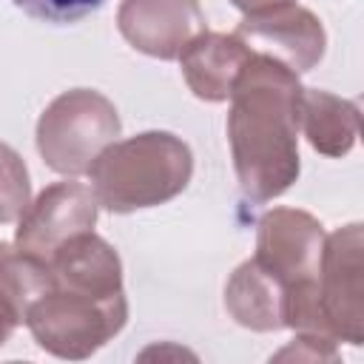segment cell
Returning a JSON list of instances; mask_svg holds the SVG:
<instances>
[{
    "mask_svg": "<svg viewBox=\"0 0 364 364\" xmlns=\"http://www.w3.org/2000/svg\"><path fill=\"white\" fill-rule=\"evenodd\" d=\"M301 91L296 71L253 51L233 82L228 142L239 188L256 205L287 193L299 179Z\"/></svg>",
    "mask_w": 364,
    "mask_h": 364,
    "instance_id": "obj_1",
    "label": "cell"
},
{
    "mask_svg": "<svg viewBox=\"0 0 364 364\" xmlns=\"http://www.w3.org/2000/svg\"><path fill=\"white\" fill-rule=\"evenodd\" d=\"M242 14H259V11H267V9H276V6H287V3H296V0H230Z\"/></svg>",
    "mask_w": 364,
    "mask_h": 364,
    "instance_id": "obj_17",
    "label": "cell"
},
{
    "mask_svg": "<svg viewBox=\"0 0 364 364\" xmlns=\"http://www.w3.org/2000/svg\"><path fill=\"white\" fill-rule=\"evenodd\" d=\"M299 131L307 136L313 151H318L321 156H330V159H341L358 142L361 111L347 97L330 94L324 88H304Z\"/></svg>",
    "mask_w": 364,
    "mask_h": 364,
    "instance_id": "obj_12",
    "label": "cell"
},
{
    "mask_svg": "<svg viewBox=\"0 0 364 364\" xmlns=\"http://www.w3.org/2000/svg\"><path fill=\"white\" fill-rule=\"evenodd\" d=\"M125 290H91L51 279L26 316V327L37 347L65 361L91 358L125 327Z\"/></svg>",
    "mask_w": 364,
    "mask_h": 364,
    "instance_id": "obj_3",
    "label": "cell"
},
{
    "mask_svg": "<svg viewBox=\"0 0 364 364\" xmlns=\"http://www.w3.org/2000/svg\"><path fill=\"white\" fill-rule=\"evenodd\" d=\"M247 57H250V48L236 34L205 28L182 48V54L176 60H179L182 77L196 100L225 102L230 97L233 82H236L242 65L247 63Z\"/></svg>",
    "mask_w": 364,
    "mask_h": 364,
    "instance_id": "obj_10",
    "label": "cell"
},
{
    "mask_svg": "<svg viewBox=\"0 0 364 364\" xmlns=\"http://www.w3.org/2000/svg\"><path fill=\"white\" fill-rule=\"evenodd\" d=\"M233 34L253 54H264L296 74H304L318 65L327 48V31L321 20L299 3L245 14Z\"/></svg>",
    "mask_w": 364,
    "mask_h": 364,
    "instance_id": "obj_7",
    "label": "cell"
},
{
    "mask_svg": "<svg viewBox=\"0 0 364 364\" xmlns=\"http://www.w3.org/2000/svg\"><path fill=\"white\" fill-rule=\"evenodd\" d=\"M11 3L40 23L68 26V23H77V20L88 17L91 11H97L105 0H11Z\"/></svg>",
    "mask_w": 364,
    "mask_h": 364,
    "instance_id": "obj_15",
    "label": "cell"
},
{
    "mask_svg": "<svg viewBox=\"0 0 364 364\" xmlns=\"http://www.w3.org/2000/svg\"><path fill=\"white\" fill-rule=\"evenodd\" d=\"M48 287V267L23 256L14 245L0 242V347L26 324L28 307Z\"/></svg>",
    "mask_w": 364,
    "mask_h": 364,
    "instance_id": "obj_13",
    "label": "cell"
},
{
    "mask_svg": "<svg viewBox=\"0 0 364 364\" xmlns=\"http://www.w3.org/2000/svg\"><path fill=\"white\" fill-rule=\"evenodd\" d=\"M122 131L117 105L94 88H68L54 97L37 119V151L43 162L63 173H88L97 156Z\"/></svg>",
    "mask_w": 364,
    "mask_h": 364,
    "instance_id": "obj_4",
    "label": "cell"
},
{
    "mask_svg": "<svg viewBox=\"0 0 364 364\" xmlns=\"http://www.w3.org/2000/svg\"><path fill=\"white\" fill-rule=\"evenodd\" d=\"M225 310L230 318L253 333L284 330L287 284L262 267L256 259H245L225 284Z\"/></svg>",
    "mask_w": 364,
    "mask_h": 364,
    "instance_id": "obj_11",
    "label": "cell"
},
{
    "mask_svg": "<svg viewBox=\"0 0 364 364\" xmlns=\"http://www.w3.org/2000/svg\"><path fill=\"white\" fill-rule=\"evenodd\" d=\"M276 361L282 358H304V361H336L338 358V350H336V341L333 338H324V336H307V333H296L293 344H287L282 353L273 355Z\"/></svg>",
    "mask_w": 364,
    "mask_h": 364,
    "instance_id": "obj_16",
    "label": "cell"
},
{
    "mask_svg": "<svg viewBox=\"0 0 364 364\" xmlns=\"http://www.w3.org/2000/svg\"><path fill=\"white\" fill-rule=\"evenodd\" d=\"M199 0H122L117 28L125 43L156 60H176L182 48L205 31Z\"/></svg>",
    "mask_w": 364,
    "mask_h": 364,
    "instance_id": "obj_9",
    "label": "cell"
},
{
    "mask_svg": "<svg viewBox=\"0 0 364 364\" xmlns=\"http://www.w3.org/2000/svg\"><path fill=\"white\" fill-rule=\"evenodd\" d=\"M88 173L91 191L105 210L134 213L179 196L193 176V154L171 131H142L111 142Z\"/></svg>",
    "mask_w": 364,
    "mask_h": 364,
    "instance_id": "obj_2",
    "label": "cell"
},
{
    "mask_svg": "<svg viewBox=\"0 0 364 364\" xmlns=\"http://www.w3.org/2000/svg\"><path fill=\"white\" fill-rule=\"evenodd\" d=\"M318 301L336 341H364V228L350 222L324 236L318 262Z\"/></svg>",
    "mask_w": 364,
    "mask_h": 364,
    "instance_id": "obj_5",
    "label": "cell"
},
{
    "mask_svg": "<svg viewBox=\"0 0 364 364\" xmlns=\"http://www.w3.org/2000/svg\"><path fill=\"white\" fill-rule=\"evenodd\" d=\"M31 202V179L23 156L0 142V225L17 222Z\"/></svg>",
    "mask_w": 364,
    "mask_h": 364,
    "instance_id": "obj_14",
    "label": "cell"
},
{
    "mask_svg": "<svg viewBox=\"0 0 364 364\" xmlns=\"http://www.w3.org/2000/svg\"><path fill=\"white\" fill-rule=\"evenodd\" d=\"M100 202L91 185L54 182L37 193L34 202L20 213L14 230V247L37 262H48L68 239L94 230Z\"/></svg>",
    "mask_w": 364,
    "mask_h": 364,
    "instance_id": "obj_6",
    "label": "cell"
},
{
    "mask_svg": "<svg viewBox=\"0 0 364 364\" xmlns=\"http://www.w3.org/2000/svg\"><path fill=\"white\" fill-rule=\"evenodd\" d=\"M324 225L299 208L264 210L256 222V262L287 287L316 279L324 250Z\"/></svg>",
    "mask_w": 364,
    "mask_h": 364,
    "instance_id": "obj_8",
    "label": "cell"
}]
</instances>
